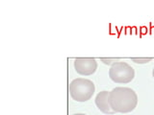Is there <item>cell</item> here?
Instances as JSON below:
<instances>
[{
  "label": "cell",
  "instance_id": "6da1fadb",
  "mask_svg": "<svg viewBox=\"0 0 154 115\" xmlns=\"http://www.w3.org/2000/svg\"><path fill=\"white\" fill-rule=\"evenodd\" d=\"M109 103L115 112L128 113L137 107L138 96L129 87H116L109 94Z\"/></svg>",
  "mask_w": 154,
  "mask_h": 115
},
{
  "label": "cell",
  "instance_id": "7a4b0ae2",
  "mask_svg": "<svg viewBox=\"0 0 154 115\" xmlns=\"http://www.w3.org/2000/svg\"><path fill=\"white\" fill-rule=\"evenodd\" d=\"M71 98L76 102L89 101L94 93L95 86L91 81L88 79L78 78L71 81L69 86Z\"/></svg>",
  "mask_w": 154,
  "mask_h": 115
},
{
  "label": "cell",
  "instance_id": "3957f363",
  "mask_svg": "<svg viewBox=\"0 0 154 115\" xmlns=\"http://www.w3.org/2000/svg\"><path fill=\"white\" fill-rule=\"evenodd\" d=\"M111 80L117 84H128L135 77V71L132 66L124 61L114 63L109 70Z\"/></svg>",
  "mask_w": 154,
  "mask_h": 115
},
{
  "label": "cell",
  "instance_id": "277c9868",
  "mask_svg": "<svg viewBox=\"0 0 154 115\" xmlns=\"http://www.w3.org/2000/svg\"><path fill=\"white\" fill-rule=\"evenodd\" d=\"M74 68L78 74L89 76L96 71L97 62L91 58H77L74 60Z\"/></svg>",
  "mask_w": 154,
  "mask_h": 115
},
{
  "label": "cell",
  "instance_id": "5b68a950",
  "mask_svg": "<svg viewBox=\"0 0 154 115\" xmlns=\"http://www.w3.org/2000/svg\"><path fill=\"white\" fill-rule=\"evenodd\" d=\"M109 94L110 92H108V91H101V92H99L95 97V105L101 112L105 114H114L116 112L110 107Z\"/></svg>",
  "mask_w": 154,
  "mask_h": 115
},
{
  "label": "cell",
  "instance_id": "8992f818",
  "mask_svg": "<svg viewBox=\"0 0 154 115\" xmlns=\"http://www.w3.org/2000/svg\"><path fill=\"white\" fill-rule=\"evenodd\" d=\"M152 59H132V60L136 63H146V62L150 61Z\"/></svg>",
  "mask_w": 154,
  "mask_h": 115
},
{
  "label": "cell",
  "instance_id": "52a82bcc",
  "mask_svg": "<svg viewBox=\"0 0 154 115\" xmlns=\"http://www.w3.org/2000/svg\"><path fill=\"white\" fill-rule=\"evenodd\" d=\"M101 60H102L104 63L106 64H111V63H116V62H118L119 60H116V59H101Z\"/></svg>",
  "mask_w": 154,
  "mask_h": 115
},
{
  "label": "cell",
  "instance_id": "ba28073f",
  "mask_svg": "<svg viewBox=\"0 0 154 115\" xmlns=\"http://www.w3.org/2000/svg\"><path fill=\"white\" fill-rule=\"evenodd\" d=\"M73 115H86V114H83V113H77V114H73Z\"/></svg>",
  "mask_w": 154,
  "mask_h": 115
},
{
  "label": "cell",
  "instance_id": "9c48e42d",
  "mask_svg": "<svg viewBox=\"0 0 154 115\" xmlns=\"http://www.w3.org/2000/svg\"><path fill=\"white\" fill-rule=\"evenodd\" d=\"M152 75H153V77H154V68H153V72H152Z\"/></svg>",
  "mask_w": 154,
  "mask_h": 115
}]
</instances>
